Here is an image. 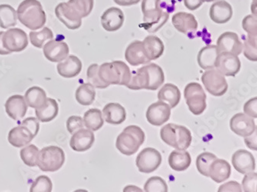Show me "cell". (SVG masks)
<instances>
[{
  "mask_svg": "<svg viewBox=\"0 0 257 192\" xmlns=\"http://www.w3.org/2000/svg\"><path fill=\"white\" fill-rule=\"evenodd\" d=\"M219 54L216 46L209 45L203 47L198 54L197 61L199 66L205 70L215 68V60Z\"/></svg>",
  "mask_w": 257,
  "mask_h": 192,
  "instance_id": "obj_31",
  "label": "cell"
},
{
  "mask_svg": "<svg viewBox=\"0 0 257 192\" xmlns=\"http://www.w3.org/2000/svg\"><path fill=\"white\" fill-rule=\"evenodd\" d=\"M4 32H0V55L7 56L10 54L8 50H6L5 47L4 46L3 44V37H4Z\"/></svg>",
  "mask_w": 257,
  "mask_h": 192,
  "instance_id": "obj_55",
  "label": "cell"
},
{
  "mask_svg": "<svg viewBox=\"0 0 257 192\" xmlns=\"http://www.w3.org/2000/svg\"><path fill=\"white\" fill-rule=\"evenodd\" d=\"M146 192H167L168 186L166 180L161 177H152L148 179L145 184Z\"/></svg>",
  "mask_w": 257,
  "mask_h": 192,
  "instance_id": "obj_43",
  "label": "cell"
},
{
  "mask_svg": "<svg viewBox=\"0 0 257 192\" xmlns=\"http://www.w3.org/2000/svg\"><path fill=\"white\" fill-rule=\"evenodd\" d=\"M99 77L107 86H127L130 82L132 72L127 64L122 61L104 62L99 66Z\"/></svg>",
  "mask_w": 257,
  "mask_h": 192,
  "instance_id": "obj_4",
  "label": "cell"
},
{
  "mask_svg": "<svg viewBox=\"0 0 257 192\" xmlns=\"http://www.w3.org/2000/svg\"><path fill=\"white\" fill-rule=\"evenodd\" d=\"M158 98L159 101L167 103L171 108H176L180 102V90L175 84L167 83L158 93Z\"/></svg>",
  "mask_w": 257,
  "mask_h": 192,
  "instance_id": "obj_30",
  "label": "cell"
},
{
  "mask_svg": "<svg viewBox=\"0 0 257 192\" xmlns=\"http://www.w3.org/2000/svg\"><path fill=\"white\" fill-rule=\"evenodd\" d=\"M28 44L27 34L21 28H10L4 32L3 44L10 53L24 51Z\"/></svg>",
  "mask_w": 257,
  "mask_h": 192,
  "instance_id": "obj_11",
  "label": "cell"
},
{
  "mask_svg": "<svg viewBox=\"0 0 257 192\" xmlns=\"http://www.w3.org/2000/svg\"><path fill=\"white\" fill-rule=\"evenodd\" d=\"M257 98H251L249 101L244 104V113L249 117L256 118L257 117Z\"/></svg>",
  "mask_w": 257,
  "mask_h": 192,
  "instance_id": "obj_50",
  "label": "cell"
},
{
  "mask_svg": "<svg viewBox=\"0 0 257 192\" xmlns=\"http://www.w3.org/2000/svg\"><path fill=\"white\" fill-rule=\"evenodd\" d=\"M160 136L164 142L177 150H186L192 143V134L187 128L172 123L162 128Z\"/></svg>",
  "mask_w": 257,
  "mask_h": 192,
  "instance_id": "obj_6",
  "label": "cell"
},
{
  "mask_svg": "<svg viewBox=\"0 0 257 192\" xmlns=\"http://www.w3.org/2000/svg\"><path fill=\"white\" fill-rule=\"evenodd\" d=\"M55 14L69 30H75L82 25V18L68 2H60L56 6Z\"/></svg>",
  "mask_w": 257,
  "mask_h": 192,
  "instance_id": "obj_12",
  "label": "cell"
},
{
  "mask_svg": "<svg viewBox=\"0 0 257 192\" xmlns=\"http://www.w3.org/2000/svg\"><path fill=\"white\" fill-rule=\"evenodd\" d=\"M125 60L133 66L140 65H147L150 60L146 56L144 48L143 42L139 40L132 42L126 48Z\"/></svg>",
  "mask_w": 257,
  "mask_h": 192,
  "instance_id": "obj_21",
  "label": "cell"
},
{
  "mask_svg": "<svg viewBox=\"0 0 257 192\" xmlns=\"http://www.w3.org/2000/svg\"><path fill=\"white\" fill-rule=\"evenodd\" d=\"M58 103L54 98H47L46 102L40 108H36L37 118L41 122H49L58 114Z\"/></svg>",
  "mask_w": 257,
  "mask_h": 192,
  "instance_id": "obj_32",
  "label": "cell"
},
{
  "mask_svg": "<svg viewBox=\"0 0 257 192\" xmlns=\"http://www.w3.org/2000/svg\"><path fill=\"white\" fill-rule=\"evenodd\" d=\"M184 4L188 10H196L205 2V0H183Z\"/></svg>",
  "mask_w": 257,
  "mask_h": 192,
  "instance_id": "obj_52",
  "label": "cell"
},
{
  "mask_svg": "<svg viewBox=\"0 0 257 192\" xmlns=\"http://www.w3.org/2000/svg\"><path fill=\"white\" fill-rule=\"evenodd\" d=\"M256 37L254 36L248 35L247 38L245 40L244 44H242V51H243L244 56L248 60L252 62L257 61V44Z\"/></svg>",
  "mask_w": 257,
  "mask_h": 192,
  "instance_id": "obj_42",
  "label": "cell"
},
{
  "mask_svg": "<svg viewBox=\"0 0 257 192\" xmlns=\"http://www.w3.org/2000/svg\"><path fill=\"white\" fill-rule=\"evenodd\" d=\"M67 2L77 11L82 18L88 16L94 8V0H69Z\"/></svg>",
  "mask_w": 257,
  "mask_h": 192,
  "instance_id": "obj_40",
  "label": "cell"
},
{
  "mask_svg": "<svg viewBox=\"0 0 257 192\" xmlns=\"http://www.w3.org/2000/svg\"><path fill=\"white\" fill-rule=\"evenodd\" d=\"M160 4L161 0H142L143 22L140 26L150 34L159 31L169 20V12L164 11Z\"/></svg>",
  "mask_w": 257,
  "mask_h": 192,
  "instance_id": "obj_3",
  "label": "cell"
},
{
  "mask_svg": "<svg viewBox=\"0 0 257 192\" xmlns=\"http://www.w3.org/2000/svg\"><path fill=\"white\" fill-rule=\"evenodd\" d=\"M54 34L48 27H44L39 32L32 31L30 32V40L31 44L36 48H41L47 40H53Z\"/></svg>",
  "mask_w": 257,
  "mask_h": 192,
  "instance_id": "obj_38",
  "label": "cell"
},
{
  "mask_svg": "<svg viewBox=\"0 0 257 192\" xmlns=\"http://www.w3.org/2000/svg\"><path fill=\"white\" fill-rule=\"evenodd\" d=\"M84 126L93 132L97 131L104 126V118L98 108H91L86 112L84 116Z\"/></svg>",
  "mask_w": 257,
  "mask_h": 192,
  "instance_id": "obj_36",
  "label": "cell"
},
{
  "mask_svg": "<svg viewBox=\"0 0 257 192\" xmlns=\"http://www.w3.org/2000/svg\"><path fill=\"white\" fill-rule=\"evenodd\" d=\"M17 24V14L15 8L8 4L0 5V27L9 28Z\"/></svg>",
  "mask_w": 257,
  "mask_h": 192,
  "instance_id": "obj_37",
  "label": "cell"
},
{
  "mask_svg": "<svg viewBox=\"0 0 257 192\" xmlns=\"http://www.w3.org/2000/svg\"><path fill=\"white\" fill-rule=\"evenodd\" d=\"M102 114L108 124L117 126L126 120L125 108L118 103H109L104 106Z\"/></svg>",
  "mask_w": 257,
  "mask_h": 192,
  "instance_id": "obj_27",
  "label": "cell"
},
{
  "mask_svg": "<svg viewBox=\"0 0 257 192\" xmlns=\"http://www.w3.org/2000/svg\"><path fill=\"white\" fill-rule=\"evenodd\" d=\"M170 106L165 102L159 101L149 106L146 118L152 126H161L170 118Z\"/></svg>",
  "mask_w": 257,
  "mask_h": 192,
  "instance_id": "obj_14",
  "label": "cell"
},
{
  "mask_svg": "<svg viewBox=\"0 0 257 192\" xmlns=\"http://www.w3.org/2000/svg\"><path fill=\"white\" fill-rule=\"evenodd\" d=\"M84 127V120L80 116H70L67 121V128L70 134H74Z\"/></svg>",
  "mask_w": 257,
  "mask_h": 192,
  "instance_id": "obj_48",
  "label": "cell"
},
{
  "mask_svg": "<svg viewBox=\"0 0 257 192\" xmlns=\"http://www.w3.org/2000/svg\"><path fill=\"white\" fill-rule=\"evenodd\" d=\"M219 52H229L235 56L240 55L242 52V42L237 34L233 32H225L217 40Z\"/></svg>",
  "mask_w": 257,
  "mask_h": 192,
  "instance_id": "obj_17",
  "label": "cell"
},
{
  "mask_svg": "<svg viewBox=\"0 0 257 192\" xmlns=\"http://www.w3.org/2000/svg\"><path fill=\"white\" fill-rule=\"evenodd\" d=\"M98 70L99 66L96 63L92 64L87 68V76L89 83L93 84L94 88H100V90L107 88L108 86L100 80V77H99Z\"/></svg>",
  "mask_w": 257,
  "mask_h": 192,
  "instance_id": "obj_44",
  "label": "cell"
},
{
  "mask_svg": "<svg viewBox=\"0 0 257 192\" xmlns=\"http://www.w3.org/2000/svg\"><path fill=\"white\" fill-rule=\"evenodd\" d=\"M242 188L245 192H257V174L256 173L249 172L245 174V177L242 179Z\"/></svg>",
  "mask_w": 257,
  "mask_h": 192,
  "instance_id": "obj_47",
  "label": "cell"
},
{
  "mask_svg": "<svg viewBox=\"0 0 257 192\" xmlns=\"http://www.w3.org/2000/svg\"><path fill=\"white\" fill-rule=\"evenodd\" d=\"M233 11L232 6L225 0H219L214 2L209 8V17L214 22L224 24L232 18Z\"/></svg>",
  "mask_w": 257,
  "mask_h": 192,
  "instance_id": "obj_23",
  "label": "cell"
},
{
  "mask_svg": "<svg viewBox=\"0 0 257 192\" xmlns=\"http://www.w3.org/2000/svg\"><path fill=\"white\" fill-rule=\"evenodd\" d=\"M39 149L34 144H29L20 151V157L24 164L29 167L37 166V159L38 156Z\"/></svg>",
  "mask_w": 257,
  "mask_h": 192,
  "instance_id": "obj_41",
  "label": "cell"
},
{
  "mask_svg": "<svg viewBox=\"0 0 257 192\" xmlns=\"http://www.w3.org/2000/svg\"><path fill=\"white\" fill-rule=\"evenodd\" d=\"M244 141H245V144L249 148L256 151V131L254 132L250 136L245 137Z\"/></svg>",
  "mask_w": 257,
  "mask_h": 192,
  "instance_id": "obj_53",
  "label": "cell"
},
{
  "mask_svg": "<svg viewBox=\"0 0 257 192\" xmlns=\"http://www.w3.org/2000/svg\"><path fill=\"white\" fill-rule=\"evenodd\" d=\"M102 27L107 32H116L124 22V12L117 7H110L100 17Z\"/></svg>",
  "mask_w": 257,
  "mask_h": 192,
  "instance_id": "obj_18",
  "label": "cell"
},
{
  "mask_svg": "<svg viewBox=\"0 0 257 192\" xmlns=\"http://www.w3.org/2000/svg\"><path fill=\"white\" fill-rule=\"evenodd\" d=\"M65 162V153L57 146H48L39 151L37 166L46 172L60 170Z\"/></svg>",
  "mask_w": 257,
  "mask_h": 192,
  "instance_id": "obj_7",
  "label": "cell"
},
{
  "mask_svg": "<svg viewBox=\"0 0 257 192\" xmlns=\"http://www.w3.org/2000/svg\"><path fill=\"white\" fill-rule=\"evenodd\" d=\"M202 82L205 90L214 96H222L228 90V83L223 74L215 68L207 70L202 74Z\"/></svg>",
  "mask_w": 257,
  "mask_h": 192,
  "instance_id": "obj_9",
  "label": "cell"
},
{
  "mask_svg": "<svg viewBox=\"0 0 257 192\" xmlns=\"http://www.w3.org/2000/svg\"><path fill=\"white\" fill-rule=\"evenodd\" d=\"M5 108L7 114L10 118L17 121L24 118L26 116L28 106L24 96L14 94L7 100Z\"/></svg>",
  "mask_w": 257,
  "mask_h": 192,
  "instance_id": "obj_24",
  "label": "cell"
},
{
  "mask_svg": "<svg viewBox=\"0 0 257 192\" xmlns=\"http://www.w3.org/2000/svg\"><path fill=\"white\" fill-rule=\"evenodd\" d=\"M53 184L50 178L41 176L36 178L30 187L31 192H50L52 190Z\"/></svg>",
  "mask_w": 257,
  "mask_h": 192,
  "instance_id": "obj_45",
  "label": "cell"
},
{
  "mask_svg": "<svg viewBox=\"0 0 257 192\" xmlns=\"http://www.w3.org/2000/svg\"><path fill=\"white\" fill-rule=\"evenodd\" d=\"M96 92L94 86L84 83L77 88L75 93L76 100L81 106H90L95 100Z\"/></svg>",
  "mask_w": 257,
  "mask_h": 192,
  "instance_id": "obj_35",
  "label": "cell"
},
{
  "mask_svg": "<svg viewBox=\"0 0 257 192\" xmlns=\"http://www.w3.org/2000/svg\"><path fill=\"white\" fill-rule=\"evenodd\" d=\"M26 102L27 106L31 108H38L47 101V94L43 88L38 86L31 87L25 94Z\"/></svg>",
  "mask_w": 257,
  "mask_h": 192,
  "instance_id": "obj_34",
  "label": "cell"
},
{
  "mask_svg": "<svg viewBox=\"0 0 257 192\" xmlns=\"http://www.w3.org/2000/svg\"><path fill=\"white\" fill-rule=\"evenodd\" d=\"M242 28L248 35L257 36V20L254 15H248L242 20Z\"/></svg>",
  "mask_w": 257,
  "mask_h": 192,
  "instance_id": "obj_46",
  "label": "cell"
},
{
  "mask_svg": "<svg viewBox=\"0 0 257 192\" xmlns=\"http://www.w3.org/2000/svg\"><path fill=\"white\" fill-rule=\"evenodd\" d=\"M232 163L234 168L242 174L252 172L255 169V161L253 156L243 149L238 150L234 153L232 157Z\"/></svg>",
  "mask_w": 257,
  "mask_h": 192,
  "instance_id": "obj_20",
  "label": "cell"
},
{
  "mask_svg": "<svg viewBox=\"0 0 257 192\" xmlns=\"http://www.w3.org/2000/svg\"><path fill=\"white\" fill-rule=\"evenodd\" d=\"M144 48L146 56L150 61L158 60L163 55L165 46L162 40L156 36H149L144 40Z\"/></svg>",
  "mask_w": 257,
  "mask_h": 192,
  "instance_id": "obj_29",
  "label": "cell"
},
{
  "mask_svg": "<svg viewBox=\"0 0 257 192\" xmlns=\"http://www.w3.org/2000/svg\"><path fill=\"white\" fill-rule=\"evenodd\" d=\"M35 136L24 124L14 128L9 132L8 141L11 146L21 148L30 144Z\"/></svg>",
  "mask_w": 257,
  "mask_h": 192,
  "instance_id": "obj_25",
  "label": "cell"
},
{
  "mask_svg": "<svg viewBox=\"0 0 257 192\" xmlns=\"http://www.w3.org/2000/svg\"><path fill=\"white\" fill-rule=\"evenodd\" d=\"M165 82V74L159 66L149 63L132 72L130 82L126 87L132 90H157Z\"/></svg>",
  "mask_w": 257,
  "mask_h": 192,
  "instance_id": "obj_1",
  "label": "cell"
},
{
  "mask_svg": "<svg viewBox=\"0 0 257 192\" xmlns=\"http://www.w3.org/2000/svg\"><path fill=\"white\" fill-rule=\"evenodd\" d=\"M21 124L25 126L34 134L35 137L38 134L39 130H40V123H39V120L37 118L29 117V118L24 120Z\"/></svg>",
  "mask_w": 257,
  "mask_h": 192,
  "instance_id": "obj_49",
  "label": "cell"
},
{
  "mask_svg": "<svg viewBox=\"0 0 257 192\" xmlns=\"http://www.w3.org/2000/svg\"><path fill=\"white\" fill-rule=\"evenodd\" d=\"M162 154L153 148L143 149L136 158V166L140 172L149 174L159 168L162 164Z\"/></svg>",
  "mask_w": 257,
  "mask_h": 192,
  "instance_id": "obj_10",
  "label": "cell"
},
{
  "mask_svg": "<svg viewBox=\"0 0 257 192\" xmlns=\"http://www.w3.org/2000/svg\"><path fill=\"white\" fill-rule=\"evenodd\" d=\"M192 162L190 154L186 150H176L171 153L169 164L171 168L177 172H182L189 168Z\"/></svg>",
  "mask_w": 257,
  "mask_h": 192,
  "instance_id": "obj_33",
  "label": "cell"
},
{
  "mask_svg": "<svg viewBox=\"0 0 257 192\" xmlns=\"http://www.w3.org/2000/svg\"><path fill=\"white\" fill-rule=\"evenodd\" d=\"M17 14L20 22L33 31L43 28L47 22L45 12L38 0H24Z\"/></svg>",
  "mask_w": 257,
  "mask_h": 192,
  "instance_id": "obj_2",
  "label": "cell"
},
{
  "mask_svg": "<svg viewBox=\"0 0 257 192\" xmlns=\"http://www.w3.org/2000/svg\"><path fill=\"white\" fill-rule=\"evenodd\" d=\"M230 128L235 134L246 137L256 131L255 122L245 113H238L231 118Z\"/></svg>",
  "mask_w": 257,
  "mask_h": 192,
  "instance_id": "obj_16",
  "label": "cell"
},
{
  "mask_svg": "<svg viewBox=\"0 0 257 192\" xmlns=\"http://www.w3.org/2000/svg\"><path fill=\"white\" fill-rule=\"evenodd\" d=\"M44 56L52 62H60L69 56L68 46L60 40H50L43 46Z\"/></svg>",
  "mask_w": 257,
  "mask_h": 192,
  "instance_id": "obj_15",
  "label": "cell"
},
{
  "mask_svg": "<svg viewBox=\"0 0 257 192\" xmlns=\"http://www.w3.org/2000/svg\"><path fill=\"white\" fill-rule=\"evenodd\" d=\"M146 140L143 130L137 126H129L124 128L116 140V148L124 156L136 154Z\"/></svg>",
  "mask_w": 257,
  "mask_h": 192,
  "instance_id": "obj_5",
  "label": "cell"
},
{
  "mask_svg": "<svg viewBox=\"0 0 257 192\" xmlns=\"http://www.w3.org/2000/svg\"><path fill=\"white\" fill-rule=\"evenodd\" d=\"M95 141L94 132L87 128H80L73 134L70 141V146L74 151L83 152L87 151Z\"/></svg>",
  "mask_w": 257,
  "mask_h": 192,
  "instance_id": "obj_19",
  "label": "cell"
},
{
  "mask_svg": "<svg viewBox=\"0 0 257 192\" xmlns=\"http://www.w3.org/2000/svg\"><path fill=\"white\" fill-rule=\"evenodd\" d=\"M215 68L224 76H235L241 68V62L238 56L229 52H220L215 60Z\"/></svg>",
  "mask_w": 257,
  "mask_h": 192,
  "instance_id": "obj_13",
  "label": "cell"
},
{
  "mask_svg": "<svg viewBox=\"0 0 257 192\" xmlns=\"http://www.w3.org/2000/svg\"><path fill=\"white\" fill-rule=\"evenodd\" d=\"M186 104L192 114L199 116L206 108V94L202 86L197 82H191L184 90Z\"/></svg>",
  "mask_w": 257,
  "mask_h": 192,
  "instance_id": "obj_8",
  "label": "cell"
},
{
  "mask_svg": "<svg viewBox=\"0 0 257 192\" xmlns=\"http://www.w3.org/2000/svg\"><path fill=\"white\" fill-rule=\"evenodd\" d=\"M231 176V166L223 159H215L209 169V176L216 183L223 182Z\"/></svg>",
  "mask_w": 257,
  "mask_h": 192,
  "instance_id": "obj_28",
  "label": "cell"
},
{
  "mask_svg": "<svg viewBox=\"0 0 257 192\" xmlns=\"http://www.w3.org/2000/svg\"><path fill=\"white\" fill-rule=\"evenodd\" d=\"M140 1L141 0H114V2L120 6H131L139 4Z\"/></svg>",
  "mask_w": 257,
  "mask_h": 192,
  "instance_id": "obj_54",
  "label": "cell"
},
{
  "mask_svg": "<svg viewBox=\"0 0 257 192\" xmlns=\"http://www.w3.org/2000/svg\"><path fill=\"white\" fill-rule=\"evenodd\" d=\"M214 1H216V0H205V2H214Z\"/></svg>",
  "mask_w": 257,
  "mask_h": 192,
  "instance_id": "obj_56",
  "label": "cell"
},
{
  "mask_svg": "<svg viewBox=\"0 0 257 192\" xmlns=\"http://www.w3.org/2000/svg\"><path fill=\"white\" fill-rule=\"evenodd\" d=\"M253 1H256V0H253Z\"/></svg>",
  "mask_w": 257,
  "mask_h": 192,
  "instance_id": "obj_57",
  "label": "cell"
},
{
  "mask_svg": "<svg viewBox=\"0 0 257 192\" xmlns=\"http://www.w3.org/2000/svg\"><path fill=\"white\" fill-rule=\"evenodd\" d=\"M57 68L59 74L64 78H74L81 72L82 62L78 57L69 56L64 61L60 62Z\"/></svg>",
  "mask_w": 257,
  "mask_h": 192,
  "instance_id": "obj_26",
  "label": "cell"
},
{
  "mask_svg": "<svg viewBox=\"0 0 257 192\" xmlns=\"http://www.w3.org/2000/svg\"><path fill=\"white\" fill-rule=\"evenodd\" d=\"M172 22L174 27L183 34H193L199 26L195 16L185 12L175 14L172 16Z\"/></svg>",
  "mask_w": 257,
  "mask_h": 192,
  "instance_id": "obj_22",
  "label": "cell"
},
{
  "mask_svg": "<svg viewBox=\"0 0 257 192\" xmlns=\"http://www.w3.org/2000/svg\"><path fill=\"white\" fill-rule=\"evenodd\" d=\"M242 189L241 188L240 184L236 182H229L225 183V184H222L219 187L218 192H242Z\"/></svg>",
  "mask_w": 257,
  "mask_h": 192,
  "instance_id": "obj_51",
  "label": "cell"
},
{
  "mask_svg": "<svg viewBox=\"0 0 257 192\" xmlns=\"http://www.w3.org/2000/svg\"><path fill=\"white\" fill-rule=\"evenodd\" d=\"M216 158L217 157L210 152H204L199 154L196 159V167L199 172L205 177H209L211 164Z\"/></svg>",
  "mask_w": 257,
  "mask_h": 192,
  "instance_id": "obj_39",
  "label": "cell"
}]
</instances>
